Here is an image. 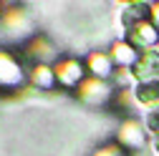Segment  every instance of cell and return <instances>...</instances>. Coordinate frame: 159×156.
Listing matches in <instances>:
<instances>
[{
    "mask_svg": "<svg viewBox=\"0 0 159 156\" xmlns=\"http://www.w3.org/2000/svg\"><path fill=\"white\" fill-rule=\"evenodd\" d=\"M157 146H159V144H157Z\"/></svg>",
    "mask_w": 159,
    "mask_h": 156,
    "instance_id": "6da1fadb",
    "label": "cell"
}]
</instances>
